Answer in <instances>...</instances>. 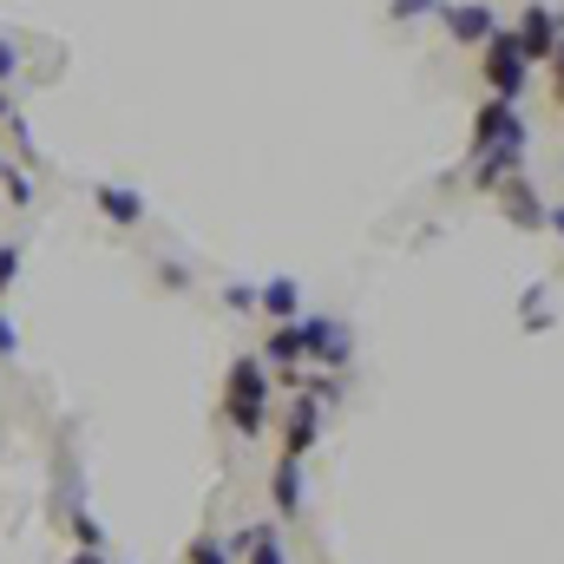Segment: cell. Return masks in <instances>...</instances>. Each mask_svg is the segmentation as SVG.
I'll return each mask as SVG.
<instances>
[{"instance_id":"obj_1","label":"cell","mask_w":564,"mask_h":564,"mask_svg":"<svg viewBox=\"0 0 564 564\" xmlns=\"http://www.w3.org/2000/svg\"><path fill=\"white\" fill-rule=\"evenodd\" d=\"M263 408H270V368L257 355L230 361V381H224V414H230V426L257 433L263 426Z\"/></svg>"},{"instance_id":"obj_2","label":"cell","mask_w":564,"mask_h":564,"mask_svg":"<svg viewBox=\"0 0 564 564\" xmlns=\"http://www.w3.org/2000/svg\"><path fill=\"white\" fill-rule=\"evenodd\" d=\"M479 73H486V93H492V99H512V106H519V93L532 86V59H525L519 33L499 26V33L486 40V66H479Z\"/></svg>"},{"instance_id":"obj_3","label":"cell","mask_w":564,"mask_h":564,"mask_svg":"<svg viewBox=\"0 0 564 564\" xmlns=\"http://www.w3.org/2000/svg\"><path fill=\"white\" fill-rule=\"evenodd\" d=\"M295 341H302V355H315L328 368H341L355 355V335L341 322H328V315H295Z\"/></svg>"},{"instance_id":"obj_4","label":"cell","mask_w":564,"mask_h":564,"mask_svg":"<svg viewBox=\"0 0 564 564\" xmlns=\"http://www.w3.org/2000/svg\"><path fill=\"white\" fill-rule=\"evenodd\" d=\"M558 40H564V20H558V7H545V0H532L525 13H519V46H525V59L539 66V59H552L558 53Z\"/></svg>"},{"instance_id":"obj_5","label":"cell","mask_w":564,"mask_h":564,"mask_svg":"<svg viewBox=\"0 0 564 564\" xmlns=\"http://www.w3.org/2000/svg\"><path fill=\"white\" fill-rule=\"evenodd\" d=\"M440 20H446V33H453L459 46H486V40L499 33V20H492V7H486V0H459V7H440Z\"/></svg>"},{"instance_id":"obj_6","label":"cell","mask_w":564,"mask_h":564,"mask_svg":"<svg viewBox=\"0 0 564 564\" xmlns=\"http://www.w3.org/2000/svg\"><path fill=\"white\" fill-rule=\"evenodd\" d=\"M512 132H525L519 106H512V99H486V106H479V119H473V151H492V144L512 139Z\"/></svg>"},{"instance_id":"obj_7","label":"cell","mask_w":564,"mask_h":564,"mask_svg":"<svg viewBox=\"0 0 564 564\" xmlns=\"http://www.w3.org/2000/svg\"><path fill=\"white\" fill-rule=\"evenodd\" d=\"M499 204H506V217H512L519 230H545V217H552V210L539 204V191H532V177H519V171H512V177L499 184Z\"/></svg>"},{"instance_id":"obj_8","label":"cell","mask_w":564,"mask_h":564,"mask_svg":"<svg viewBox=\"0 0 564 564\" xmlns=\"http://www.w3.org/2000/svg\"><path fill=\"white\" fill-rule=\"evenodd\" d=\"M93 204H99L106 224H119V230H139L144 224V197L139 191H126V184H93Z\"/></svg>"},{"instance_id":"obj_9","label":"cell","mask_w":564,"mask_h":564,"mask_svg":"<svg viewBox=\"0 0 564 564\" xmlns=\"http://www.w3.org/2000/svg\"><path fill=\"white\" fill-rule=\"evenodd\" d=\"M230 552L243 564H289V552H282V539H276V525H243L237 539H230Z\"/></svg>"},{"instance_id":"obj_10","label":"cell","mask_w":564,"mask_h":564,"mask_svg":"<svg viewBox=\"0 0 564 564\" xmlns=\"http://www.w3.org/2000/svg\"><path fill=\"white\" fill-rule=\"evenodd\" d=\"M315 433H322V408L302 394V401H295V414H289V426H282V459H302V453L315 446Z\"/></svg>"},{"instance_id":"obj_11","label":"cell","mask_w":564,"mask_h":564,"mask_svg":"<svg viewBox=\"0 0 564 564\" xmlns=\"http://www.w3.org/2000/svg\"><path fill=\"white\" fill-rule=\"evenodd\" d=\"M257 308H270L276 322H295V315H302V282H295V276L263 282V289H257Z\"/></svg>"},{"instance_id":"obj_12","label":"cell","mask_w":564,"mask_h":564,"mask_svg":"<svg viewBox=\"0 0 564 564\" xmlns=\"http://www.w3.org/2000/svg\"><path fill=\"white\" fill-rule=\"evenodd\" d=\"M270 499H276L282 519H295V512H302V459H282V466H276V479H270Z\"/></svg>"},{"instance_id":"obj_13","label":"cell","mask_w":564,"mask_h":564,"mask_svg":"<svg viewBox=\"0 0 564 564\" xmlns=\"http://www.w3.org/2000/svg\"><path fill=\"white\" fill-rule=\"evenodd\" d=\"M184 564H237V552H230V545H217V539H191Z\"/></svg>"},{"instance_id":"obj_14","label":"cell","mask_w":564,"mask_h":564,"mask_svg":"<svg viewBox=\"0 0 564 564\" xmlns=\"http://www.w3.org/2000/svg\"><path fill=\"white\" fill-rule=\"evenodd\" d=\"M20 282V243H0V295Z\"/></svg>"},{"instance_id":"obj_15","label":"cell","mask_w":564,"mask_h":564,"mask_svg":"<svg viewBox=\"0 0 564 564\" xmlns=\"http://www.w3.org/2000/svg\"><path fill=\"white\" fill-rule=\"evenodd\" d=\"M13 79H20V46L0 40V86H13Z\"/></svg>"},{"instance_id":"obj_16","label":"cell","mask_w":564,"mask_h":564,"mask_svg":"<svg viewBox=\"0 0 564 564\" xmlns=\"http://www.w3.org/2000/svg\"><path fill=\"white\" fill-rule=\"evenodd\" d=\"M0 184H7V197H13V204H33V184H26V177H20V164H13V171H7V177H0Z\"/></svg>"},{"instance_id":"obj_17","label":"cell","mask_w":564,"mask_h":564,"mask_svg":"<svg viewBox=\"0 0 564 564\" xmlns=\"http://www.w3.org/2000/svg\"><path fill=\"white\" fill-rule=\"evenodd\" d=\"M433 7H440V0H394L388 13H394V20H421V13H433Z\"/></svg>"},{"instance_id":"obj_18","label":"cell","mask_w":564,"mask_h":564,"mask_svg":"<svg viewBox=\"0 0 564 564\" xmlns=\"http://www.w3.org/2000/svg\"><path fill=\"white\" fill-rule=\"evenodd\" d=\"M552 93H558V106H564V40H558V53H552Z\"/></svg>"},{"instance_id":"obj_19","label":"cell","mask_w":564,"mask_h":564,"mask_svg":"<svg viewBox=\"0 0 564 564\" xmlns=\"http://www.w3.org/2000/svg\"><path fill=\"white\" fill-rule=\"evenodd\" d=\"M0 355H13V322L0 315Z\"/></svg>"},{"instance_id":"obj_20","label":"cell","mask_w":564,"mask_h":564,"mask_svg":"<svg viewBox=\"0 0 564 564\" xmlns=\"http://www.w3.org/2000/svg\"><path fill=\"white\" fill-rule=\"evenodd\" d=\"M545 224H552V230L564 237V204H552V217H545Z\"/></svg>"},{"instance_id":"obj_21","label":"cell","mask_w":564,"mask_h":564,"mask_svg":"<svg viewBox=\"0 0 564 564\" xmlns=\"http://www.w3.org/2000/svg\"><path fill=\"white\" fill-rule=\"evenodd\" d=\"M7 119H13V99H7V86H0V126H7Z\"/></svg>"},{"instance_id":"obj_22","label":"cell","mask_w":564,"mask_h":564,"mask_svg":"<svg viewBox=\"0 0 564 564\" xmlns=\"http://www.w3.org/2000/svg\"><path fill=\"white\" fill-rule=\"evenodd\" d=\"M7 171H13V158H7V151H0V177H7Z\"/></svg>"}]
</instances>
